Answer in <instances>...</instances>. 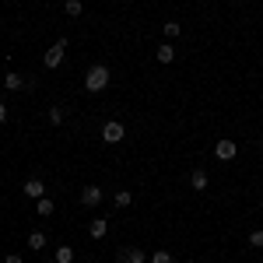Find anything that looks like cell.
I'll list each match as a JSON object with an SVG mask.
<instances>
[{"label": "cell", "instance_id": "1", "mask_svg": "<svg viewBox=\"0 0 263 263\" xmlns=\"http://www.w3.org/2000/svg\"><path fill=\"white\" fill-rule=\"evenodd\" d=\"M84 88H88L91 95H95V91H105V88H109V67H105V63H95V67L84 74Z\"/></svg>", "mask_w": 263, "mask_h": 263}, {"label": "cell", "instance_id": "2", "mask_svg": "<svg viewBox=\"0 0 263 263\" xmlns=\"http://www.w3.org/2000/svg\"><path fill=\"white\" fill-rule=\"evenodd\" d=\"M116 260L120 263H147V253H144L141 246H120Z\"/></svg>", "mask_w": 263, "mask_h": 263}, {"label": "cell", "instance_id": "3", "mask_svg": "<svg viewBox=\"0 0 263 263\" xmlns=\"http://www.w3.org/2000/svg\"><path fill=\"white\" fill-rule=\"evenodd\" d=\"M123 137H126V130H123L120 120H109L105 126H102V141H105V144H120Z\"/></svg>", "mask_w": 263, "mask_h": 263}, {"label": "cell", "instance_id": "4", "mask_svg": "<svg viewBox=\"0 0 263 263\" xmlns=\"http://www.w3.org/2000/svg\"><path fill=\"white\" fill-rule=\"evenodd\" d=\"M63 53H67V39H57L53 46H49V53H46V67H49V70H53V67H60Z\"/></svg>", "mask_w": 263, "mask_h": 263}, {"label": "cell", "instance_id": "5", "mask_svg": "<svg viewBox=\"0 0 263 263\" xmlns=\"http://www.w3.org/2000/svg\"><path fill=\"white\" fill-rule=\"evenodd\" d=\"M21 193H25L28 200H42V197H46V186H42V179H28L21 186Z\"/></svg>", "mask_w": 263, "mask_h": 263}, {"label": "cell", "instance_id": "6", "mask_svg": "<svg viewBox=\"0 0 263 263\" xmlns=\"http://www.w3.org/2000/svg\"><path fill=\"white\" fill-rule=\"evenodd\" d=\"M81 203H84V207H99V203H102V190H99V186H84V190H81Z\"/></svg>", "mask_w": 263, "mask_h": 263}, {"label": "cell", "instance_id": "7", "mask_svg": "<svg viewBox=\"0 0 263 263\" xmlns=\"http://www.w3.org/2000/svg\"><path fill=\"white\" fill-rule=\"evenodd\" d=\"M214 155H218L221 162L235 158V141H228V137H224V141H218V144H214Z\"/></svg>", "mask_w": 263, "mask_h": 263}, {"label": "cell", "instance_id": "8", "mask_svg": "<svg viewBox=\"0 0 263 263\" xmlns=\"http://www.w3.org/2000/svg\"><path fill=\"white\" fill-rule=\"evenodd\" d=\"M88 235H91V239H105V235H109V221H105V218H95V221L88 224Z\"/></svg>", "mask_w": 263, "mask_h": 263}, {"label": "cell", "instance_id": "9", "mask_svg": "<svg viewBox=\"0 0 263 263\" xmlns=\"http://www.w3.org/2000/svg\"><path fill=\"white\" fill-rule=\"evenodd\" d=\"M190 186H193V190H207V172H203V168H193V176H190Z\"/></svg>", "mask_w": 263, "mask_h": 263}, {"label": "cell", "instance_id": "10", "mask_svg": "<svg viewBox=\"0 0 263 263\" xmlns=\"http://www.w3.org/2000/svg\"><path fill=\"white\" fill-rule=\"evenodd\" d=\"M172 60H176V46H168V42L158 46V63H172Z\"/></svg>", "mask_w": 263, "mask_h": 263}, {"label": "cell", "instance_id": "11", "mask_svg": "<svg viewBox=\"0 0 263 263\" xmlns=\"http://www.w3.org/2000/svg\"><path fill=\"white\" fill-rule=\"evenodd\" d=\"M4 88H7V91H18V88H25V78H21V74H7V78H4Z\"/></svg>", "mask_w": 263, "mask_h": 263}, {"label": "cell", "instance_id": "12", "mask_svg": "<svg viewBox=\"0 0 263 263\" xmlns=\"http://www.w3.org/2000/svg\"><path fill=\"white\" fill-rule=\"evenodd\" d=\"M63 120H67V109H63V105H53V109H49V123H53V126H60Z\"/></svg>", "mask_w": 263, "mask_h": 263}, {"label": "cell", "instance_id": "13", "mask_svg": "<svg viewBox=\"0 0 263 263\" xmlns=\"http://www.w3.org/2000/svg\"><path fill=\"white\" fill-rule=\"evenodd\" d=\"M63 11H67L70 18H78V14L84 11V4H81V0H63Z\"/></svg>", "mask_w": 263, "mask_h": 263}, {"label": "cell", "instance_id": "14", "mask_svg": "<svg viewBox=\"0 0 263 263\" xmlns=\"http://www.w3.org/2000/svg\"><path fill=\"white\" fill-rule=\"evenodd\" d=\"M112 200H116V207H130V203H134V193H130V190H116Z\"/></svg>", "mask_w": 263, "mask_h": 263}, {"label": "cell", "instance_id": "15", "mask_svg": "<svg viewBox=\"0 0 263 263\" xmlns=\"http://www.w3.org/2000/svg\"><path fill=\"white\" fill-rule=\"evenodd\" d=\"M28 249H35V253L46 249V235H42V232H32V235H28Z\"/></svg>", "mask_w": 263, "mask_h": 263}, {"label": "cell", "instance_id": "16", "mask_svg": "<svg viewBox=\"0 0 263 263\" xmlns=\"http://www.w3.org/2000/svg\"><path fill=\"white\" fill-rule=\"evenodd\" d=\"M53 260H57V263H74V249H70V246H60Z\"/></svg>", "mask_w": 263, "mask_h": 263}, {"label": "cell", "instance_id": "17", "mask_svg": "<svg viewBox=\"0 0 263 263\" xmlns=\"http://www.w3.org/2000/svg\"><path fill=\"white\" fill-rule=\"evenodd\" d=\"M39 203V214L42 218H49V214H53V211H57V207H53V200H49V197H42V200H35Z\"/></svg>", "mask_w": 263, "mask_h": 263}, {"label": "cell", "instance_id": "18", "mask_svg": "<svg viewBox=\"0 0 263 263\" xmlns=\"http://www.w3.org/2000/svg\"><path fill=\"white\" fill-rule=\"evenodd\" d=\"M151 263H172V253L168 249H155L151 253Z\"/></svg>", "mask_w": 263, "mask_h": 263}, {"label": "cell", "instance_id": "19", "mask_svg": "<svg viewBox=\"0 0 263 263\" xmlns=\"http://www.w3.org/2000/svg\"><path fill=\"white\" fill-rule=\"evenodd\" d=\"M249 246H253V249H263V232H260V228L249 232Z\"/></svg>", "mask_w": 263, "mask_h": 263}, {"label": "cell", "instance_id": "20", "mask_svg": "<svg viewBox=\"0 0 263 263\" xmlns=\"http://www.w3.org/2000/svg\"><path fill=\"white\" fill-rule=\"evenodd\" d=\"M165 35L176 39V35H179V21H165Z\"/></svg>", "mask_w": 263, "mask_h": 263}, {"label": "cell", "instance_id": "21", "mask_svg": "<svg viewBox=\"0 0 263 263\" xmlns=\"http://www.w3.org/2000/svg\"><path fill=\"white\" fill-rule=\"evenodd\" d=\"M4 263H25V260H21L18 253H7V256H4Z\"/></svg>", "mask_w": 263, "mask_h": 263}, {"label": "cell", "instance_id": "22", "mask_svg": "<svg viewBox=\"0 0 263 263\" xmlns=\"http://www.w3.org/2000/svg\"><path fill=\"white\" fill-rule=\"evenodd\" d=\"M0 123H7V105L0 102Z\"/></svg>", "mask_w": 263, "mask_h": 263}, {"label": "cell", "instance_id": "23", "mask_svg": "<svg viewBox=\"0 0 263 263\" xmlns=\"http://www.w3.org/2000/svg\"><path fill=\"white\" fill-rule=\"evenodd\" d=\"M0 88H4V78H0Z\"/></svg>", "mask_w": 263, "mask_h": 263}, {"label": "cell", "instance_id": "24", "mask_svg": "<svg viewBox=\"0 0 263 263\" xmlns=\"http://www.w3.org/2000/svg\"><path fill=\"white\" fill-rule=\"evenodd\" d=\"M235 4H246V0H235Z\"/></svg>", "mask_w": 263, "mask_h": 263}, {"label": "cell", "instance_id": "25", "mask_svg": "<svg viewBox=\"0 0 263 263\" xmlns=\"http://www.w3.org/2000/svg\"><path fill=\"white\" fill-rule=\"evenodd\" d=\"M46 263H57V260H46Z\"/></svg>", "mask_w": 263, "mask_h": 263}, {"label": "cell", "instance_id": "26", "mask_svg": "<svg viewBox=\"0 0 263 263\" xmlns=\"http://www.w3.org/2000/svg\"><path fill=\"white\" fill-rule=\"evenodd\" d=\"M260 144H263V137H260Z\"/></svg>", "mask_w": 263, "mask_h": 263}, {"label": "cell", "instance_id": "27", "mask_svg": "<svg viewBox=\"0 0 263 263\" xmlns=\"http://www.w3.org/2000/svg\"><path fill=\"white\" fill-rule=\"evenodd\" d=\"M11 4H14V0H11Z\"/></svg>", "mask_w": 263, "mask_h": 263}]
</instances>
